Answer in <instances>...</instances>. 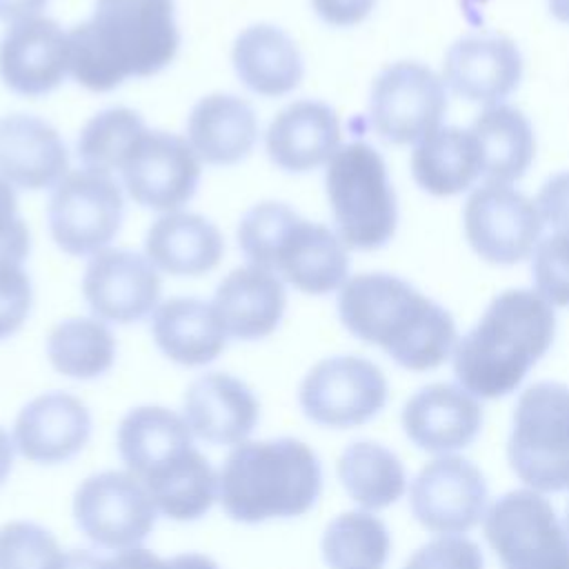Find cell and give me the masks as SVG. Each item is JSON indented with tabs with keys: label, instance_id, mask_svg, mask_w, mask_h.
<instances>
[{
	"label": "cell",
	"instance_id": "obj_1",
	"mask_svg": "<svg viewBox=\"0 0 569 569\" xmlns=\"http://www.w3.org/2000/svg\"><path fill=\"white\" fill-rule=\"evenodd\" d=\"M338 316L351 336L380 347L409 371L440 367L458 340L453 316L393 273L347 278L338 293Z\"/></svg>",
	"mask_w": 569,
	"mask_h": 569
},
{
	"label": "cell",
	"instance_id": "obj_2",
	"mask_svg": "<svg viewBox=\"0 0 569 569\" xmlns=\"http://www.w3.org/2000/svg\"><path fill=\"white\" fill-rule=\"evenodd\" d=\"M178 47L173 0H96L93 16L69 31V73L104 93L162 71Z\"/></svg>",
	"mask_w": 569,
	"mask_h": 569
},
{
	"label": "cell",
	"instance_id": "obj_3",
	"mask_svg": "<svg viewBox=\"0 0 569 569\" xmlns=\"http://www.w3.org/2000/svg\"><path fill=\"white\" fill-rule=\"evenodd\" d=\"M553 338L556 311L538 291H500L480 320L456 340V380L476 398L509 396L549 351Z\"/></svg>",
	"mask_w": 569,
	"mask_h": 569
},
{
	"label": "cell",
	"instance_id": "obj_4",
	"mask_svg": "<svg viewBox=\"0 0 569 569\" xmlns=\"http://www.w3.org/2000/svg\"><path fill=\"white\" fill-rule=\"evenodd\" d=\"M320 493V458L291 436L244 440L231 447L218 471V502L242 525L300 518Z\"/></svg>",
	"mask_w": 569,
	"mask_h": 569
},
{
	"label": "cell",
	"instance_id": "obj_5",
	"mask_svg": "<svg viewBox=\"0 0 569 569\" xmlns=\"http://www.w3.org/2000/svg\"><path fill=\"white\" fill-rule=\"evenodd\" d=\"M336 233L347 249L376 251L398 227V202L382 156L367 142L342 144L325 171Z\"/></svg>",
	"mask_w": 569,
	"mask_h": 569
},
{
	"label": "cell",
	"instance_id": "obj_6",
	"mask_svg": "<svg viewBox=\"0 0 569 569\" xmlns=\"http://www.w3.org/2000/svg\"><path fill=\"white\" fill-rule=\"evenodd\" d=\"M507 460L533 491L569 489V385L540 380L518 396Z\"/></svg>",
	"mask_w": 569,
	"mask_h": 569
},
{
	"label": "cell",
	"instance_id": "obj_7",
	"mask_svg": "<svg viewBox=\"0 0 569 569\" xmlns=\"http://www.w3.org/2000/svg\"><path fill=\"white\" fill-rule=\"evenodd\" d=\"M482 527L502 569H569V533L540 491L502 493Z\"/></svg>",
	"mask_w": 569,
	"mask_h": 569
},
{
	"label": "cell",
	"instance_id": "obj_8",
	"mask_svg": "<svg viewBox=\"0 0 569 569\" xmlns=\"http://www.w3.org/2000/svg\"><path fill=\"white\" fill-rule=\"evenodd\" d=\"M73 522L98 549L142 547L156 527L158 509L144 485L127 469L87 476L73 493Z\"/></svg>",
	"mask_w": 569,
	"mask_h": 569
},
{
	"label": "cell",
	"instance_id": "obj_9",
	"mask_svg": "<svg viewBox=\"0 0 569 569\" xmlns=\"http://www.w3.org/2000/svg\"><path fill=\"white\" fill-rule=\"evenodd\" d=\"M124 213L122 189L111 173L69 171L49 198V231L56 244L76 258L104 251L118 236Z\"/></svg>",
	"mask_w": 569,
	"mask_h": 569
},
{
	"label": "cell",
	"instance_id": "obj_10",
	"mask_svg": "<svg viewBox=\"0 0 569 569\" xmlns=\"http://www.w3.org/2000/svg\"><path fill=\"white\" fill-rule=\"evenodd\" d=\"M389 396L382 369L362 356H331L316 362L300 382L298 402L307 420L351 429L376 418Z\"/></svg>",
	"mask_w": 569,
	"mask_h": 569
},
{
	"label": "cell",
	"instance_id": "obj_11",
	"mask_svg": "<svg viewBox=\"0 0 569 569\" xmlns=\"http://www.w3.org/2000/svg\"><path fill=\"white\" fill-rule=\"evenodd\" d=\"M447 113L442 76L418 60L387 64L371 84L369 120L389 144H416L440 127Z\"/></svg>",
	"mask_w": 569,
	"mask_h": 569
},
{
	"label": "cell",
	"instance_id": "obj_12",
	"mask_svg": "<svg viewBox=\"0 0 569 569\" xmlns=\"http://www.w3.org/2000/svg\"><path fill=\"white\" fill-rule=\"evenodd\" d=\"M462 227L478 258L491 264H516L533 253L545 222L536 200L511 184L485 182L467 198Z\"/></svg>",
	"mask_w": 569,
	"mask_h": 569
},
{
	"label": "cell",
	"instance_id": "obj_13",
	"mask_svg": "<svg viewBox=\"0 0 569 569\" xmlns=\"http://www.w3.org/2000/svg\"><path fill=\"white\" fill-rule=\"evenodd\" d=\"M487 480L462 456H440L427 462L409 487L413 518L431 533L462 536L487 513Z\"/></svg>",
	"mask_w": 569,
	"mask_h": 569
},
{
	"label": "cell",
	"instance_id": "obj_14",
	"mask_svg": "<svg viewBox=\"0 0 569 569\" xmlns=\"http://www.w3.org/2000/svg\"><path fill=\"white\" fill-rule=\"evenodd\" d=\"M122 182L140 207L171 213L193 198L200 160L184 138L147 131L122 167Z\"/></svg>",
	"mask_w": 569,
	"mask_h": 569
},
{
	"label": "cell",
	"instance_id": "obj_15",
	"mask_svg": "<svg viewBox=\"0 0 569 569\" xmlns=\"http://www.w3.org/2000/svg\"><path fill=\"white\" fill-rule=\"evenodd\" d=\"M158 269L129 249H104L91 256L82 293L96 318L116 325H131L158 309L160 300Z\"/></svg>",
	"mask_w": 569,
	"mask_h": 569
},
{
	"label": "cell",
	"instance_id": "obj_16",
	"mask_svg": "<svg viewBox=\"0 0 569 569\" xmlns=\"http://www.w3.org/2000/svg\"><path fill=\"white\" fill-rule=\"evenodd\" d=\"M91 431V411L78 396L44 391L18 411L11 438L29 462L62 465L87 447Z\"/></svg>",
	"mask_w": 569,
	"mask_h": 569
},
{
	"label": "cell",
	"instance_id": "obj_17",
	"mask_svg": "<svg viewBox=\"0 0 569 569\" xmlns=\"http://www.w3.org/2000/svg\"><path fill=\"white\" fill-rule=\"evenodd\" d=\"M69 73V33L44 16L9 24L0 40V78L24 98L58 89Z\"/></svg>",
	"mask_w": 569,
	"mask_h": 569
},
{
	"label": "cell",
	"instance_id": "obj_18",
	"mask_svg": "<svg viewBox=\"0 0 569 569\" xmlns=\"http://www.w3.org/2000/svg\"><path fill=\"white\" fill-rule=\"evenodd\" d=\"M522 53L507 36H465L445 53L442 80L462 100L502 104L522 80Z\"/></svg>",
	"mask_w": 569,
	"mask_h": 569
},
{
	"label": "cell",
	"instance_id": "obj_19",
	"mask_svg": "<svg viewBox=\"0 0 569 569\" xmlns=\"http://www.w3.org/2000/svg\"><path fill=\"white\" fill-rule=\"evenodd\" d=\"M182 418L193 438L213 447H236L249 440L258 427L260 402L244 380L209 371L187 387Z\"/></svg>",
	"mask_w": 569,
	"mask_h": 569
},
{
	"label": "cell",
	"instance_id": "obj_20",
	"mask_svg": "<svg viewBox=\"0 0 569 569\" xmlns=\"http://www.w3.org/2000/svg\"><path fill=\"white\" fill-rule=\"evenodd\" d=\"M400 420L405 436L418 449L447 456L476 440L482 427V407L460 385L433 382L405 402Z\"/></svg>",
	"mask_w": 569,
	"mask_h": 569
},
{
	"label": "cell",
	"instance_id": "obj_21",
	"mask_svg": "<svg viewBox=\"0 0 569 569\" xmlns=\"http://www.w3.org/2000/svg\"><path fill=\"white\" fill-rule=\"evenodd\" d=\"M67 169L69 153L53 124L31 113L0 118V178L13 189H53Z\"/></svg>",
	"mask_w": 569,
	"mask_h": 569
},
{
	"label": "cell",
	"instance_id": "obj_22",
	"mask_svg": "<svg viewBox=\"0 0 569 569\" xmlns=\"http://www.w3.org/2000/svg\"><path fill=\"white\" fill-rule=\"evenodd\" d=\"M340 120L322 100H296L269 122L264 144L269 160L287 173H307L327 164L342 147Z\"/></svg>",
	"mask_w": 569,
	"mask_h": 569
},
{
	"label": "cell",
	"instance_id": "obj_23",
	"mask_svg": "<svg viewBox=\"0 0 569 569\" xmlns=\"http://www.w3.org/2000/svg\"><path fill=\"white\" fill-rule=\"evenodd\" d=\"M211 305L229 338L251 342L278 329L287 309V291L278 273L247 264L222 278Z\"/></svg>",
	"mask_w": 569,
	"mask_h": 569
},
{
	"label": "cell",
	"instance_id": "obj_24",
	"mask_svg": "<svg viewBox=\"0 0 569 569\" xmlns=\"http://www.w3.org/2000/svg\"><path fill=\"white\" fill-rule=\"evenodd\" d=\"M258 140L253 107L233 93L200 98L187 118V142L200 162L231 167L244 160Z\"/></svg>",
	"mask_w": 569,
	"mask_h": 569
},
{
	"label": "cell",
	"instance_id": "obj_25",
	"mask_svg": "<svg viewBox=\"0 0 569 569\" xmlns=\"http://www.w3.org/2000/svg\"><path fill=\"white\" fill-rule=\"evenodd\" d=\"M224 240L218 227L200 213H162L147 231L144 256L158 269L176 278H198L218 267Z\"/></svg>",
	"mask_w": 569,
	"mask_h": 569
},
{
	"label": "cell",
	"instance_id": "obj_26",
	"mask_svg": "<svg viewBox=\"0 0 569 569\" xmlns=\"http://www.w3.org/2000/svg\"><path fill=\"white\" fill-rule=\"evenodd\" d=\"M231 62L238 80L262 98L291 93L302 76L305 62L293 38L276 24H251L238 33Z\"/></svg>",
	"mask_w": 569,
	"mask_h": 569
},
{
	"label": "cell",
	"instance_id": "obj_27",
	"mask_svg": "<svg viewBox=\"0 0 569 569\" xmlns=\"http://www.w3.org/2000/svg\"><path fill=\"white\" fill-rule=\"evenodd\" d=\"M151 336L162 356L180 367L213 362L229 338L213 305L193 296L158 305L151 313Z\"/></svg>",
	"mask_w": 569,
	"mask_h": 569
},
{
	"label": "cell",
	"instance_id": "obj_28",
	"mask_svg": "<svg viewBox=\"0 0 569 569\" xmlns=\"http://www.w3.org/2000/svg\"><path fill=\"white\" fill-rule=\"evenodd\" d=\"M273 271L302 293L325 296L347 282V247L329 227L300 218L282 242Z\"/></svg>",
	"mask_w": 569,
	"mask_h": 569
},
{
	"label": "cell",
	"instance_id": "obj_29",
	"mask_svg": "<svg viewBox=\"0 0 569 569\" xmlns=\"http://www.w3.org/2000/svg\"><path fill=\"white\" fill-rule=\"evenodd\" d=\"M116 447L124 469L144 480L196 445L182 413L162 405H140L118 422Z\"/></svg>",
	"mask_w": 569,
	"mask_h": 569
},
{
	"label": "cell",
	"instance_id": "obj_30",
	"mask_svg": "<svg viewBox=\"0 0 569 569\" xmlns=\"http://www.w3.org/2000/svg\"><path fill=\"white\" fill-rule=\"evenodd\" d=\"M467 129L476 138L485 182L511 184L531 167L536 136L520 109L505 102L485 107Z\"/></svg>",
	"mask_w": 569,
	"mask_h": 569
},
{
	"label": "cell",
	"instance_id": "obj_31",
	"mask_svg": "<svg viewBox=\"0 0 569 569\" xmlns=\"http://www.w3.org/2000/svg\"><path fill=\"white\" fill-rule=\"evenodd\" d=\"M411 176L416 184L438 198L456 196L482 178L476 138L462 127H438L413 144Z\"/></svg>",
	"mask_w": 569,
	"mask_h": 569
},
{
	"label": "cell",
	"instance_id": "obj_32",
	"mask_svg": "<svg viewBox=\"0 0 569 569\" xmlns=\"http://www.w3.org/2000/svg\"><path fill=\"white\" fill-rule=\"evenodd\" d=\"M140 482L149 491L158 516L176 522L200 520L218 500V471L196 447Z\"/></svg>",
	"mask_w": 569,
	"mask_h": 569
},
{
	"label": "cell",
	"instance_id": "obj_33",
	"mask_svg": "<svg viewBox=\"0 0 569 569\" xmlns=\"http://www.w3.org/2000/svg\"><path fill=\"white\" fill-rule=\"evenodd\" d=\"M336 469L347 496L365 511L391 507L407 489V471L398 453L373 440L347 445Z\"/></svg>",
	"mask_w": 569,
	"mask_h": 569
},
{
	"label": "cell",
	"instance_id": "obj_34",
	"mask_svg": "<svg viewBox=\"0 0 569 569\" xmlns=\"http://www.w3.org/2000/svg\"><path fill=\"white\" fill-rule=\"evenodd\" d=\"M51 367L73 380H96L116 360V338L100 318H67L47 338Z\"/></svg>",
	"mask_w": 569,
	"mask_h": 569
},
{
	"label": "cell",
	"instance_id": "obj_35",
	"mask_svg": "<svg viewBox=\"0 0 569 569\" xmlns=\"http://www.w3.org/2000/svg\"><path fill=\"white\" fill-rule=\"evenodd\" d=\"M320 551L329 569H382L391 551L389 529L371 511H345L325 527Z\"/></svg>",
	"mask_w": 569,
	"mask_h": 569
},
{
	"label": "cell",
	"instance_id": "obj_36",
	"mask_svg": "<svg viewBox=\"0 0 569 569\" xmlns=\"http://www.w3.org/2000/svg\"><path fill=\"white\" fill-rule=\"evenodd\" d=\"M140 113L127 107H111L96 113L80 131L78 158L91 171H122L138 140L147 133Z\"/></svg>",
	"mask_w": 569,
	"mask_h": 569
},
{
	"label": "cell",
	"instance_id": "obj_37",
	"mask_svg": "<svg viewBox=\"0 0 569 569\" xmlns=\"http://www.w3.org/2000/svg\"><path fill=\"white\" fill-rule=\"evenodd\" d=\"M298 220L300 216L284 202L267 200L251 207L238 224V247L249 264L273 271L278 251Z\"/></svg>",
	"mask_w": 569,
	"mask_h": 569
},
{
	"label": "cell",
	"instance_id": "obj_38",
	"mask_svg": "<svg viewBox=\"0 0 569 569\" xmlns=\"http://www.w3.org/2000/svg\"><path fill=\"white\" fill-rule=\"evenodd\" d=\"M60 551L56 536L38 522L11 520L0 527V569H47Z\"/></svg>",
	"mask_w": 569,
	"mask_h": 569
},
{
	"label": "cell",
	"instance_id": "obj_39",
	"mask_svg": "<svg viewBox=\"0 0 569 569\" xmlns=\"http://www.w3.org/2000/svg\"><path fill=\"white\" fill-rule=\"evenodd\" d=\"M533 291L551 307H569V236L549 233L531 253Z\"/></svg>",
	"mask_w": 569,
	"mask_h": 569
},
{
	"label": "cell",
	"instance_id": "obj_40",
	"mask_svg": "<svg viewBox=\"0 0 569 569\" xmlns=\"http://www.w3.org/2000/svg\"><path fill=\"white\" fill-rule=\"evenodd\" d=\"M402 569H485V558L465 536H438L418 547Z\"/></svg>",
	"mask_w": 569,
	"mask_h": 569
},
{
	"label": "cell",
	"instance_id": "obj_41",
	"mask_svg": "<svg viewBox=\"0 0 569 569\" xmlns=\"http://www.w3.org/2000/svg\"><path fill=\"white\" fill-rule=\"evenodd\" d=\"M33 289L22 264L0 267V340L13 336L29 318Z\"/></svg>",
	"mask_w": 569,
	"mask_h": 569
},
{
	"label": "cell",
	"instance_id": "obj_42",
	"mask_svg": "<svg viewBox=\"0 0 569 569\" xmlns=\"http://www.w3.org/2000/svg\"><path fill=\"white\" fill-rule=\"evenodd\" d=\"M31 238L24 220L18 216L13 187L0 178V267L22 264L29 256Z\"/></svg>",
	"mask_w": 569,
	"mask_h": 569
},
{
	"label": "cell",
	"instance_id": "obj_43",
	"mask_svg": "<svg viewBox=\"0 0 569 569\" xmlns=\"http://www.w3.org/2000/svg\"><path fill=\"white\" fill-rule=\"evenodd\" d=\"M536 207L545 224L553 229V233L569 236V171L553 173L547 178L536 196Z\"/></svg>",
	"mask_w": 569,
	"mask_h": 569
},
{
	"label": "cell",
	"instance_id": "obj_44",
	"mask_svg": "<svg viewBox=\"0 0 569 569\" xmlns=\"http://www.w3.org/2000/svg\"><path fill=\"white\" fill-rule=\"evenodd\" d=\"M378 0H311L316 16L331 27H356L373 11Z\"/></svg>",
	"mask_w": 569,
	"mask_h": 569
},
{
	"label": "cell",
	"instance_id": "obj_45",
	"mask_svg": "<svg viewBox=\"0 0 569 569\" xmlns=\"http://www.w3.org/2000/svg\"><path fill=\"white\" fill-rule=\"evenodd\" d=\"M104 560H107V569H169L167 558H162L156 551L144 549V547L116 551L113 556H109Z\"/></svg>",
	"mask_w": 569,
	"mask_h": 569
},
{
	"label": "cell",
	"instance_id": "obj_46",
	"mask_svg": "<svg viewBox=\"0 0 569 569\" xmlns=\"http://www.w3.org/2000/svg\"><path fill=\"white\" fill-rule=\"evenodd\" d=\"M47 569H107V560L89 549L60 551Z\"/></svg>",
	"mask_w": 569,
	"mask_h": 569
},
{
	"label": "cell",
	"instance_id": "obj_47",
	"mask_svg": "<svg viewBox=\"0 0 569 569\" xmlns=\"http://www.w3.org/2000/svg\"><path fill=\"white\" fill-rule=\"evenodd\" d=\"M49 0H0V20L16 24L29 18H36Z\"/></svg>",
	"mask_w": 569,
	"mask_h": 569
},
{
	"label": "cell",
	"instance_id": "obj_48",
	"mask_svg": "<svg viewBox=\"0 0 569 569\" xmlns=\"http://www.w3.org/2000/svg\"><path fill=\"white\" fill-rule=\"evenodd\" d=\"M169 569H220L213 558L198 551H184L167 558Z\"/></svg>",
	"mask_w": 569,
	"mask_h": 569
},
{
	"label": "cell",
	"instance_id": "obj_49",
	"mask_svg": "<svg viewBox=\"0 0 569 569\" xmlns=\"http://www.w3.org/2000/svg\"><path fill=\"white\" fill-rule=\"evenodd\" d=\"M13 456H16V445L9 431L0 427V487L7 482L11 469H13Z\"/></svg>",
	"mask_w": 569,
	"mask_h": 569
},
{
	"label": "cell",
	"instance_id": "obj_50",
	"mask_svg": "<svg viewBox=\"0 0 569 569\" xmlns=\"http://www.w3.org/2000/svg\"><path fill=\"white\" fill-rule=\"evenodd\" d=\"M547 7L558 22L569 24V0H547Z\"/></svg>",
	"mask_w": 569,
	"mask_h": 569
},
{
	"label": "cell",
	"instance_id": "obj_51",
	"mask_svg": "<svg viewBox=\"0 0 569 569\" xmlns=\"http://www.w3.org/2000/svg\"><path fill=\"white\" fill-rule=\"evenodd\" d=\"M565 529L569 533V500H567V507H565Z\"/></svg>",
	"mask_w": 569,
	"mask_h": 569
}]
</instances>
